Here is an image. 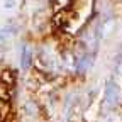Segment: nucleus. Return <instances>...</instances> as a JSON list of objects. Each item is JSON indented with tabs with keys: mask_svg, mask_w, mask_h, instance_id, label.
<instances>
[{
	"mask_svg": "<svg viewBox=\"0 0 122 122\" xmlns=\"http://www.w3.org/2000/svg\"><path fill=\"white\" fill-rule=\"evenodd\" d=\"M54 22L65 30L80 27L92 14L93 0H53Z\"/></svg>",
	"mask_w": 122,
	"mask_h": 122,
	"instance_id": "1",
	"label": "nucleus"
},
{
	"mask_svg": "<svg viewBox=\"0 0 122 122\" xmlns=\"http://www.w3.org/2000/svg\"><path fill=\"white\" fill-rule=\"evenodd\" d=\"M117 98H119V86L114 81H109V85H107V100L110 103H115Z\"/></svg>",
	"mask_w": 122,
	"mask_h": 122,
	"instance_id": "2",
	"label": "nucleus"
},
{
	"mask_svg": "<svg viewBox=\"0 0 122 122\" xmlns=\"http://www.w3.org/2000/svg\"><path fill=\"white\" fill-rule=\"evenodd\" d=\"M9 100H10V86L0 80V102L9 103Z\"/></svg>",
	"mask_w": 122,
	"mask_h": 122,
	"instance_id": "3",
	"label": "nucleus"
},
{
	"mask_svg": "<svg viewBox=\"0 0 122 122\" xmlns=\"http://www.w3.org/2000/svg\"><path fill=\"white\" fill-rule=\"evenodd\" d=\"M14 76H15V75H14V71H10V70H5V71L2 73V76H0V80H2L5 85L12 86V85H14V81H15V80H14Z\"/></svg>",
	"mask_w": 122,
	"mask_h": 122,
	"instance_id": "4",
	"label": "nucleus"
},
{
	"mask_svg": "<svg viewBox=\"0 0 122 122\" xmlns=\"http://www.w3.org/2000/svg\"><path fill=\"white\" fill-rule=\"evenodd\" d=\"M29 63H30V51H29V49H24V51H22V66L27 68Z\"/></svg>",
	"mask_w": 122,
	"mask_h": 122,
	"instance_id": "5",
	"label": "nucleus"
}]
</instances>
